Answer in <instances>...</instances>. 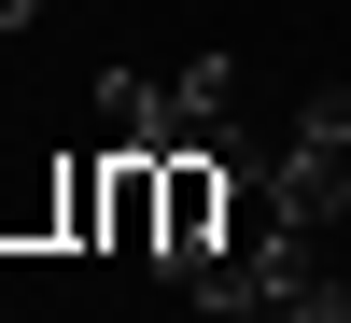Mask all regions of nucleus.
<instances>
[{
    "instance_id": "nucleus-6",
    "label": "nucleus",
    "mask_w": 351,
    "mask_h": 323,
    "mask_svg": "<svg viewBox=\"0 0 351 323\" xmlns=\"http://www.w3.org/2000/svg\"><path fill=\"white\" fill-rule=\"evenodd\" d=\"M28 14H43V0H0V28H28Z\"/></svg>"
},
{
    "instance_id": "nucleus-3",
    "label": "nucleus",
    "mask_w": 351,
    "mask_h": 323,
    "mask_svg": "<svg viewBox=\"0 0 351 323\" xmlns=\"http://www.w3.org/2000/svg\"><path fill=\"white\" fill-rule=\"evenodd\" d=\"M0 253H71V155H14L0 169Z\"/></svg>"
},
{
    "instance_id": "nucleus-2",
    "label": "nucleus",
    "mask_w": 351,
    "mask_h": 323,
    "mask_svg": "<svg viewBox=\"0 0 351 323\" xmlns=\"http://www.w3.org/2000/svg\"><path fill=\"white\" fill-rule=\"evenodd\" d=\"M267 155H281V183H295L309 225H351V99H337V84H309L295 127H281Z\"/></svg>"
},
{
    "instance_id": "nucleus-1",
    "label": "nucleus",
    "mask_w": 351,
    "mask_h": 323,
    "mask_svg": "<svg viewBox=\"0 0 351 323\" xmlns=\"http://www.w3.org/2000/svg\"><path fill=\"white\" fill-rule=\"evenodd\" d=\"M99 127L127 141V155H225V141H239V56L99 71Z\"/></svg>"
},
{
    "instance_id": "nucleus-4",
    "label": "nucleus",
    "mask_w": 351,
    "mask_h": 323,
    "mask_svg": "<svg viewBox=\"0 0 351 323\" xmlns=\"http://www.w3.org/2000/svg\"><path fill=\"white\" fill-rule=\"evenodd\" d=\"M169 169V225H155V267H197L225 239V155H155Z\"/></svg>"
},
{
    "instance_id": "nucleus-5",
    "label": "nucleus",
    "mask_w": 351,
    "mask_h": 323,
    "mask_svg": "<svg viewBox=\"0 0 351 323\" xmlns=\"http://www.w3.org/2000/svg\"><path fill=\"white\" fill-rule=\"evenodd\" d=\"M155 225H169V169L112 141V225H99V253H155Z\"/></svg>"
}]
</instances>
